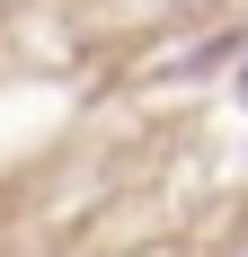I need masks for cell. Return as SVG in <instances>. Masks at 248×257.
<instances>
[{"mask_svg": "<svg viewBox=\"0 0 248 257\" xmlns=\"http://www.w3.org/2000/svg\"><path fill=\"white\" fill-rule=\"evenodd\" d=\"M239 89H248V80H239Z\"/></svg>", "mask_w": 248, "mask_h": 257, "instance_id": "1", "label": "cell"}]
</instances>
